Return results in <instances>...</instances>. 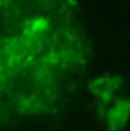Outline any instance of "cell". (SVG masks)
<instances>
[{"instance_id": "obj_1", "label": "cell", "mask_w": 130, "mask_h": 131, "mask_svg": "<svg viewBox=\"0 0 130 131\" xmlns=\"http://www.w3.org/2000/svg\"><path fill=\"white\" fill-rule=\"evenodd\" d=\"M8 119H9V113L6 107L0 104V124H8Z\"/></svg>"}, {"instance_id": "obj_2", "label": "cell", "mask_w": 130, "mask_h": 131, "mask_svg": "<svg viewBox=\"0 0 130 131\" xmlns=\"http://www.w3.org/2000/svg\"><path fill=\"white\" fill-rule=\"evenodd\" d=\"M72 131H86V130H81V128H78V130H72Z\"/></svg>"}]
</instances>
